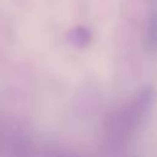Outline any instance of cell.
Returning <instances> with one entry per match:
<instances>
[{"mask_svg":"<svg viewBox=\"0 0 157 157\" xmlns=\"http://www.w3.org/2000/svg\"><path fill=\"white\" fill-rule=\"evenodd\" d=\"M67 42L75 48H86L92 39V34L88 28L83 26H75L66 33Z\"/></svg>","mask_w":157,"mask_h":157,"instance_id":"1","label":"cell"},{"mask_svg":"<svg viewBox=\"0 0 157 157\" xmlns=\"http://www.w3.org/2000/svg\"><path fill=\"white\" fill-rule=\"evenodd\" d=\"M146 44L150 50L157 48V10L152 9L148 13L146 25Z\"/></svg>","mask_w":157,"mask_h":157,"instance_id":"2","label":"cell"}]
</instances>
